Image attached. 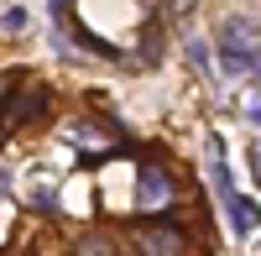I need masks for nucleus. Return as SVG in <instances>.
<instances>
[{
	"label": "nucleus",
	"instance_id": "1a4fd4ad",
	"mask_svg": "<svg viewBox=\"0 0 261 256\" xmlns=\"http://www.w3.org/2000/svg\"><path fill=\"white\" fill-rule=\"evenodd\" d=\"M251 167H256V178H261V146H251Z\"/></svg>",
	"mask_w": 261,
	"mask_h": 256
},
{
	"label": "nucleus",
	"instance_id": "f03ea898",
	"mask_svg": "<svg viewBox=\"0 0 261 256\" xmlns=\"http://www.w3.org/2000/svg\"><path fill=\"white\" fill-rule=\"evenodd\" d=\"M136 246L146 256H183L188 251V241L178 230H167V225H136Z\"/></svg>",
	"mask_w": 261,
	"mask_h": 256
},
{
	"label": "nucleus",
	"instance_id": "6e6552de",
	"mask_svg": "<svg viewBox=\"0 0 261 256\" xmlns=\"http://www.w3.org/2000/svg\"><path fill=\"white\" fill-rule=\"evenodd\" d=\"M79 256H110V251H105V241H79Z\"/></svg>",
	"mask_w": 261,
	"mask_h": 256
},
{
	"label": "nucleus",
	"instance_id": "20e7f679",
	"mask_svg": "<svg viewBox=\"0 0 261 256\" xmlns=\"http://www.w3.org/2000/svg\"><path fill=\"white\" fill-rule=\"evenodd\" d=\"M225 209H230V230H235V236H251V230L261 225V209H256V199L230 194V199H225Z\"/></svg>",
	"mask_w": 261,
	"mask_h": 256
},
{
	"label": "nucleus",
	"instance_id": "423d86ee",
	"mask_svg": "<svg viewBox=\"0 0 261 256\" xmlns=\"http://www.w3.org/2000/svg\"><path fill=\"white\" fill-rule=\"evenodd\" d=\"M0 27H6V32H27V11H21V6H11V11H6V21H0Z\"/></svg>",
	"mask_w": 261,
	"mask_h": 256
},
{
	"label": "nucleus",
	"instance_id": "f257e3e1",
	"mask_svg": "<svg viewBox=\"0 0 261 256\" xmlns=\"http://www.w3.org/2000/svg\"><path fill=\"white\" fill-rule=\"evenodd\" d=\"M261 53V32H256V21H225L220 27V63H225V73H251V63Z\"/></svg>",
	"mask_w": 261,
	"mask_h": 256
},
{
	"label": "nucleus",
	"instance_id": "0eeeda50",
	"mask_svg": "<svg viewBox=\"0 0 261 256\" xmlns=\"http://www.w3.org/2000/svg\"><path fill=\"white\" fill-rule=\"evenodd\" d=\"M188 63H193V68H209V47H204V42H188Z\"/></svg>",
	"mask_w": 261,
	"mask_h": 256
},
{
	"label": "nucleus",
	"instance_id": "f8f14e48",
	"mask_svg": "<svg viewBox=\"0 0 261 256\" xmlns=\"http://www.w3.org/2000/svg\"><path fill=\"white\" fill-rule=\"evenodd\" d=\"M251 73H256V79H261V53H256V63H251Z\"/></svg>",
	"mask_w": 261,
	"mask_h": 256
},
{
	"label": "nucleus",
	"instance_id": "39448f33",
	"mask_svg": "<svg viewBox=\"0 0 261 256\" xmlns=\"http://www.w3.org/2000/svg\"><path fill=\"white\" fill-rule=\"evenodd\" d=\"M162 11H167V21H183V16L199 11V0H162Z\"/></svg>",
	"mask_w": 261,
	"mask_h": 256
},
{
	"label": "nucleus",
	"instance_id": "9d476101",
	"mask_svg": "<svg viewBox=\"0 0 261 256\" xmlns=\"http://www.w3.org/2000/svg\"><path fill=\"white\" fill-rule=\"evenodd\" d=\"M63 11H68V0H53V16H63Z\"/></svg>",
	"mask_w": 261,
	"mask_h": 256
},
{
	"label": "nucleus",
	"instance_id": "9b49d317",
	"mask_svg": "<svg viewBox=\"0 0 261 256\" xmlns=\"http://www.w3.org/2000/svg\"><path fill=\"white\" fill-rule=\"evenodd\" d=\"M251 120H261V99H256V105H251Z\"/></svg>",
	"mask_w": 261,
	"mask_h": 256
},
{
	"label": "nucleus",
	"instance_id": "7ed1b4c3",
	"mask_svg": "<svg viewBox=\"0 0 261 256\" xmlns=\"http://www.w3.org/2000/svg\"><path fill=\"white\" fill-rule=\"evenodd\" d=\"M136 199H141V209H151V204H167V199H172V178L162 173V167H141Z\"/></svg>",
	"mask_w": 261,
	"mask_h": 256
}]
</instances>
